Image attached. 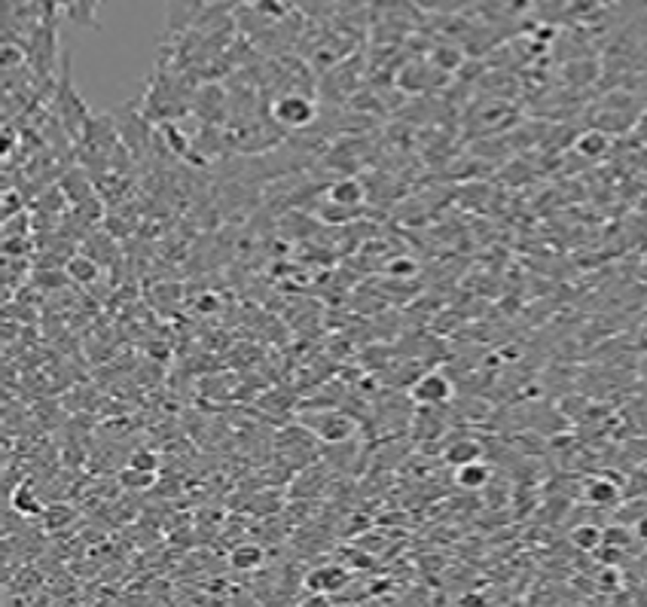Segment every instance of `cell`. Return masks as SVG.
I'll list each match as a JSON object with an SVG mask.
<instances>
[{
    "instance_id": "6da1fadb",
    "label": "cell",
    "mask_w": 647,
    "mask_h": 607,
    "mask_svg": "<svg viewBox=\"0 0 647 607\" xmlns=\"http://www.w3.org/2000/svg\"><path fill=\"white\" fill-rule=\"evenodd\" d=\"M52 113H55V122L65 126V132L71 135L74 144L80 141L82 128H86L89 120L95 116L86 101L80 98L77 89H74L71 58H67V55H61L58 58V80H55V89H52Z\"/></svg>"
},
{
    "instance_id": "7a4b0ae2",
    "label": "cell",
    "mask_w": 647,
    "mask_h": 607,
    "mask_svg": "<svg viewBox=\"0 0 647 607\" xmlns=\"http://www.w3.org/2000/svg\"><path fill=\"white\" fill-rule=\"evenodd\" d=\"M269 116H272V122H278V126H285V128H306L318 120V105H315L308 92L291 89V92L278 95V98L272 101Z\"/></svg>"
},
{
    "instance_id": "3957f363",
    "label": "cell",
    "mask_w": 647,
    "mask_h": 607,
    "mask_svg": "<svg viewBox=\"0 0 647 607\" xmlns=\"http://www.w3.org/2000/svg\"><path fill=\"white\" fill-rule=\"evenodd\" d=\"M300 424H306L321 443L333 446V443H346L351 440V433L357 431L355 418L346 416L339 409H327V412H315V416H300Z\"/></svg>"
},
{
    "instance_id": "277c9868",
    "label": "cell",
    "mask_w": 647,
    "mask_h": 607,
    "mask_svg": "<svg viewBox=\"0 0 647 607\" xmlns=\"http://www.w3.org/2000/svg\"><path fill=\"white\" fill-rule=\"evenodd\" d=\"M409 397L416 400L418 406H443L452 400V382L443 376V372H428V376H422L416 385H412Z\"/></svg>"
},
{
    "instance_id": "5b68a950",
    "label": "cell",
    "mask_w": 647,
    "mask_h": 607,
    "mask_svg": "<svg viewBox=\"0 0 647 607\" xmlns=\"http://www.w3.org/2000/svg\"><path fill=\"white\" fill-rule=\"evenodd\" d=\"M327 198L333 205H339V208L357 211L363 205V198H367V186L357 181V177H342V181H336L333 186H330Z\"/></svg>"
},
{
    "instance_id": "8992f818",
    "label": "cell",
    "mask_w": 647,
    "mask_h": 607,
    "mask_svg": "<svg viewBox=\"0 0 647 607\" xmlns=\"http://www.w3.org/2000/svg\"><path fill=\"white\" fill-rule=\"evenodd\" d=\"M65 272L74 284H92L101 272V263L95 257H86V253H71L65 260Z\"/></svg>"
},
{
    "instance_id": "52a82bcc",
    "label": "cell",
    "mask_w": 647,
    "mask_h": 607,
    "mask_svg": "<svg viewBox=\"0 0 647 607\" xmlns=\"http://www.w3.org/2000/svg\"><path fill=\"white\" fill-rule=\"evenodd\" d=\"M620 486L617 482H611V479H604V476H598V479H593L587 486V501L589 503H598V507H611V503H617L620 501Z\"/></svg>"
},
{
    "instance_id": "ba28073f",
    "label": "cell",
    "mask_w": 647,
    "mask_h": 607,
    "mask_svg": "<svg viewBox=\"0 0 647 607\" xmlns=\"http://www.w3.org/2000/svg\"><path fill=\"white\" fill-rule=\"evenodd\" d=\"M456 482H458L461 488H471V492H477V488H486L488 467L483 464V461H467V464L458 467Z\"/></svg>"
},
{
    "instance_id": "9c48e42d",
    "label": "cell",
    "mask_w": 647,
    "mask_h": 607,
    "mask_svg": "<svg viewBox=\"0 0 647 607\" xmlns=\"http://www.w3.org/2000/svg\"><path fill=\"white\" fill-rule=\"evenodd\" d=\"M608 147H611V137L604 132H598V128H593V132H583L581 137H577V153H583L589 159L604 156L608 153Z\"/></svg>"
},
{
    "instance_id": "30bf717a",
    "label": "cell",
    "mask_w": 647,
    "mask_h": 607,
    "mask_svg": "<svg viewBox=\"0 0 647 607\" xmlns=\"http://www.w3.org/2000/svg\"><path fill=\"white\" fill-rule=\"evenodd\" d=\"M342 583H346V571L342 568H318L315 574H308L306 586L308 589H342Z\"/></svg>"
},
{
    "instance_id": "8fae6325",
    "label": "cell",
    "mask_w": 647,
    "mask_h": 607,
    "mask_svg": "<svg viewBox=\"0 0 647 607\" xmlns=\"http://www.w3.org/2000/svg\"><path fill=\"white\" fill-rule=\"evenodd\" d=\"M571 543H574L577 549H583V553H593L604 543V531L596 528V525H577L571 531Z\"/></svg>"
},
{
    "instance_id": "7c38bea8",
    "label": "cell",
    "mask_w": 647,
    "mask_h": 607,
    "mask_svg": "<svg viewBox=\"0 0 647 607\" xmlns=\"http://www.w3.org/2000/svg\"><path fill=\"white\" fill-rule=\"evenodd\" d=\"M260 562H266V556H263V549L253 547V543H245V547H238L236 553H232V564H236V568H242V571L260 568Z\"/></svg>"
},
{
    "instance_id": "4fadbf2b",
    "label": "cell",
    "mask_w": 647,
    "mask_h": 607,
    "mask_svg": "<svg viewBox=\"0 0 647 607\" xmlns=\"http://www.w3.org/2000/svg\"><path fill=\"white\" fill-rule=\"evenodd\" d=\"M120 482H122V486H126V488H147V486H153V482H156V473L141 471V467L129 464L126 471L120 473Z\"/></svg>"
},
{
    "instance_id": "5bb4252c",
    "label": "cell",
    "mask_w": 647,
    "mask_h": 607,
    "mask_svg": "<svg viewBox=\"0 0 647 607\" xmlns=\"http://www.w3.org/2000/svg\"><path fill=\"white\" fill-rule=\"evenodd\" d=\"M446 461L449 464H467V461H479V446L477 443H452L449 446V452H446Z\"/></svg>"
},
{
    "instance_id": "9a60e30c",
    "label": "cell",
    "mask_w": 647,
    "mask_h": 607,
    "mask_svg": "<svg viewBox=\"0 0 647 607\" xmlns=\"http://www.w3.org/2000/svg\"><path fill=\"white\" fill-rule=\"evenodd\" d=\"M12 507L19 510V513H25V516H34V513H40V501L34 498L27 488H19L16 494H12Z\"/></svg>"
},
{
    "instance_id": "2e32d148",
    "label": "cell",
    "mask_w": 647,
    "mask_h": 607,
    "mask_svg": "<svg viewBox=\"0 0 647 607\" xmlns=\"http://www.w3.org/2000/svg\"><path fill=\"white\" fill-rule=\"evenodd\" d=\"M464 4L467 0H416V6H422V10H437V12H456Z\"/></svg>"
},
{
    "instance_id": "e0dca14e",
    "label": "cell",
    "mask_w": 647,
    "mask_h": 607,
    "mask_svg": "<svg viewBox=\"0 0 647 607\" xmlns=\"http://www.w3.org/2000/svg\"><path fill=\"white\" fill-rule=\"evenodd\" d=\"M129 464L141 467V471H150V473H156V471H160V458H156L153 452H135V455H132V461H129Z\"/></svg>"
},
{
    "instance_id": "ac0fdd59",
    "label": "cell",
    "mask_w": 647,
    "mask_h": 607,
    "mask_svg": "<svg viewBox=\"0 0 647 607\" xmlns=\"http://www.w3.org/2000/svg\"><path fill=\"white\" fill-rule=\"evenodd\" d=\"M50 513H52V522H46V525H50V528H58V522H67V519H71V510H67V507H52Z\"/></svg>"
},
{
    "instance_id": "d6986e66",
    "label": "cell",
    "mask_w": 647,
    "mask_h": 607,
    "mask_svg": "<svg viewBox=\"0 0 647 607\" xmlns=\"http://www.w3.org/2000/svg\"><path fill=\"white\" fill-rule=\"evenodd\" d=\"M635 534L642 537V541L647 543V516H644V519H642V522H638V525H635Z\"/></svg>"
}]
</instances>
